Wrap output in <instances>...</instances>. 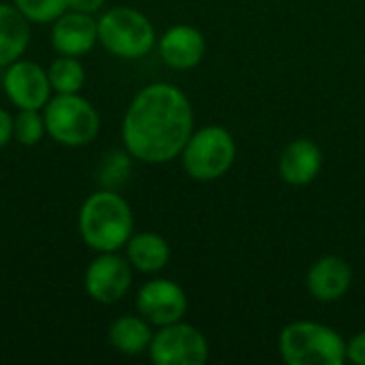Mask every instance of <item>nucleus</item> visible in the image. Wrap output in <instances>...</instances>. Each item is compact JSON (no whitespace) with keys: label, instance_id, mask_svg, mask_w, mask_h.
<instances>
[{"label":"nucleus","instance_id":"obj_1","mask_svg":"<svg viewBox=\"0 0 365 365\" xmlns=\"http://www.w3.org/2000/svg\"><path fill=\"white\" fill-rule=\"evenodd\" d=\"M195 130V111L182 88L156 81L141 88L126 107L122 143L133 160L165 165L175 160Z\"/></svg>","mask_w":365,"mask_h":365},{"label":"nucleus","instance_id":"obj_2","mask_svg":"<svg viewBox=\"0 0 365 365\" xmlns=\"http://www.w3.org/2000/svg\"><path fill=\"white\" fill-rule=\"evenodd\" d=\"M77 231L83 244L94 252H115L124 248L135 233L130 203L113 188L92 192L79 207Z\"/></svg>","mask_w":365,"mask_h":365},{"label":"nucleus","instance_id":"obj_3","mask_svg":"<svg viewBox=\"0 0 365 365\" xmlns=\"http://www.w3.org/2000/svg\"><path fill=\"white\" fill-rule=\"evenodd\" d=\"M278 353L289 365H342L346 340L329 325L295 321L280 331Z\"/></svg>","mask_w":365,"mask_h":365},{"label":"nucleus","instance_id":"obj_4","mask_svg":"<svg viewBox=\"0 0 365 365\" xmlns=\"http://www.w3.org/2000/svg\"><path fill=\"white\" fill-rule=\"evenodd\" d=\"M98 45L122 60H139L148 56L158 38L150 17L133 6H111L101 13Z\"/></svg>","mask_w":365,"mask_h":365},{"label":"nucleus","instance_id":"obj_5","mask_svg":"<svg viewBox=\"0 0 365 365\" xmlns=\"http://www.w3.org/2000/svg\"><path fill=\"white\" fill-rule=\"evenodd\" d=\"M49 139L64 148H86L101 133L98 109L77 94H53L43 107Z\"/></svg>","mask_w":365,"mask_h":365},{"label":"nucleus","instance_id":"obj_6","mask_svg":"<svg viewBox=\"0 0 365 365\" xmlns=\"http://www.w3.org/2000/svg\"><path fill=\"white\" fill-rule=\"evenodd\" d=\"M237 156L233 135L220 124H207L188 137L180 158L188 178L195 182H214L229 173Z\"/></svg>","mask_w":365,"mask_h":365},{"label":"nucleus","instance_id":"obj_7","mask_svg":"<svg viewBox=\"0 0 365 365\" xmlns=\"http://www.w3.org/2000/svg\"><path fill=\"white\" fill-rule=\"evenodd\" d=\"M148 355L154 365H203L210 359V344L201 329L178 321L156 327Z\"/></svg>","mask_w":365,"mask_h":365},{"label":"nucleus","instance_id":"obj_8","mask_svg":"<svg viewBox=\"0 0 365 365\" xmlns=\"http://www.w3.org/2000/svg\"><path fill=\"white\" fill-rule=\"evenodd\" d=\"M133 265L115 252H96L83 272V289L90 299L103 306L122 302L133 287Z\"/></svg>","mask_w":365,"mask_h":365},{"label":"nucleus","instance_id":"obj_9","mask_svg":"<svg viewBox=\"0 0 365 365\" xmlns=\"http://www.w3.org/2000/svg\"><path fill=\"white\" fill-rule=\"evenodd\" d=\"M2 90L15 109H43L53 96L47 68L26 58H19L4 68Z\"/></svg>","mask_w":365,"mask_h":365},{"label":"nucleus","instance_id":"obj_10","mask_svg":"<svg viewBox=\"0 0 365 365\" xmlns=\"http://www.w3.org/2000/svg\"><path fill=\"white\" fill-rule=\"evenodd\" d=\"M135 306L152 327H165L184 321L188 312V297L178 282L169 278H152L137 291Z\"/></svg>","mask_w":365,"mask_h":365},{"label":"nucleus","instance_id":"obj_11","mask_svg":"<svg viewBox=\"0 0 365 365\" xmlns=\"http://www.w3.org/2000/svg\"><path fill=\"white\" fill-rule=\"evenodd\" d=\"M98 45V24L94 15L66 9L51 21V47L60 56H86Z\"/></svg>","mask_w":365,"mask_h":365},{"label":"nucleus","instance_id":"obj_12","mask_svg":"<svg viewBox=\"0 0 365 365\" xmlns=\"http://www.w3.org/2000/svg\"><path fill=\"white\" fill-rule=\"evenodd\" d=\"M158 53L163 62L175 71H190L201 64L207 51L205 36L190 24H175L158 38Z\"/></svg>","mask_w":365,"mask_h":365},{"label":"nucleus","instance_id":"obj_13","mask_svg":"<svg viewBox=\"0 0 365 365\" xmlns=\"http://www.w3.org/2000/svg\"><path fill=\"white\" fill-rule=\"evenodd\" d=\"M353 284V269L351 265L336 255H325L314 261L306 276L308 293L323 304L340 302Z\"/></svg>","mask_w":365,"mask_h":365},{"label":"nucleus","instance_id":"obj_14","mask_svg":"<svg viewBox=\"0 0 365 365\" xmlns=\"http://www.w3.org/2000/svg\"><path fill=\"white\" fill-rule=\"evenodd\" d=\"M321 169H323V152L319 143L306 137L291 141L278 158V173L291 186L312 184L319 178Z\"/></svg>","mask_w":365,"mask_h":365},{"label":"nucleus","instance_id":"obj_15","mask_svg":"<svg viewBox=\"0 0 365 365\" xmlns=\"http://www.w3.org/2000/svg\"><path fill=\"white\" fill-rule=\"evenodd\" d=\"M32 41V24L15 4L0 2V68L24 58Z\"/></svg>","mask_w":365,"mask_h":365},{"label":"nucleus","instance_id":"obj_16","mask_svg":"<svg viewBox=\"0 0 365 365\" xmlns=\"http://www.w3.org/2000/svg\"><path fill=\"white\" fill-rule=\"evenodd\" d=\"M126 259L139 274H158L171 261V246L169 242L154 231H139L133 233L124 246Z\"/></svg>","mask_w":365,"mask_h":365},{"label":"nucleus","instance_id":"obj_17","mask_svg":"<svg viewBox=\"0 0 365 365\" xmlns=\"http://www.w3.org/2000/svg\"><path fill=\"white\" fill-rule=\"evenodd\" d=\"M152 338H154L152 325L139 312L118 317L109 325V331H107V340L111 349L126 357H137V355L148 353Z\"/></svg>","mask_w":365,"mask_h":365},{"label":"nucleus","instance_id":"obj_18","mask_svg":"<svg viewBox=\"0 0 365 365\" xmlns=\"http://www.w3.org/2000/svg\"><path fill=\"white\" fill-rule=\"evenodd\" d=\"M47 75L53 94H77L86 83V66L77 56L58 53V58L51 60Z\"/></svg>","mask_w":365,"mask_h":365},{"label":"nucleus","instance_id":"obj_19","mask_svg":"<svg viewBox=\"0 0 365 365\" xmlns=\"http://www.w3.org/2000/svg\"><path fill=\"white\" fill-rule=\"evenodd\" d=\"M13 135L15 141L24 148L41 143L47 135L43 109H17V113L13 115Z\"/></svg>","mask_w":365,"mask_h":365},{"label":"nucleus","instance_id":"obj_20","mask_svg":"<svg viewBox=\"0 0 365 365\" xmlns=\"http://www.w3.org/2000/svg\"><path fill=\"white\" fill-rule=\"evenodd\" d=\"M30 24H51L68 9V0H13Z\"/></svg>","mask_w":365,"mask_h":365},{"label":"nucleus","instance_id":"obj_21","mask_svg":"<svg viewBox=\"0 0 365 365\" xmlns=\"http://www.w3.org/2000/svg\"><path fill=\"white\" fill-rule=\"evenodd\" d=\"M128 167H130V154L128 152L126 154H111V156H107L101 175L103 178H124L128 173Z\"/></svg>","mask_w":365,"mask_h":365},{"label":"nucleus","instance_id":"obj_22","mask_svg":"<svg viewBox=\"0 0 365 365\" xmlns=\"http://www.w3.org/2000/svg\"><path fill=\"white\" fill-rule=\"evenodd\" d=\"M346 359L355 365H365V331H359L346 342Z\"/></svg>","mask_w":365,"mask_h":365},{"label":"nucleus","instance_id":"obj_23","mask_svg":"<svg viewBox=\"0 0 365 365\" xmlns=\"http://www.w3.org/2000/svg\"><path fill=\"white\" fill-rule=\"evenodd\" d=\"M13 139V113L0 107V150H4Z\"/></svg>","mask_w":365,"mask_h":365},{"label":"nucleus","instance_id":"obj_24","mask_svg":"<svg viewBox=\"0 0 365 365\" xmlns=\"http://www.w3.org/2000/svg\"><path fill=\"white\" fill-rule=\"evenodd\" d=\"M105 6V0H68V9L79 11V13H88L94 15Z\"/></svg>","mask_w":365,"mask_h":365}]
</instances>
